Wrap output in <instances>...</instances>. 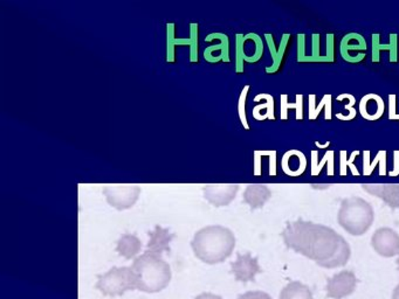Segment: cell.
<instances>
[{
  "mask_svg": "<svg viewBox=\"0 0 399 299\" xmlns=\"http://www.w3.org/2000/svg\"><path fill=\"white\" fill-rule=\"evenodd\" d=\"M281 236L287 248L306 256L322 268L345 267L352 256L345 238L323 224L299 219L288 222Z\"/></svg>",
  "mask_w": 399,
  "mask_h": 299,
  "instance_id": "6da1fadb",
  "label": "cell"
},
{
  "mask_svg": "<svg viewBox=\"0 0 399 299\" xmlns=\"http://www.w3.org/2000/svg\"><path fill=\"white\" fill-rule=\"evenodd\" d=\"M196 257L206 264H218L229 259L236 247V236L229 228L208 226L197 231L191 242Z\"/></svg>",
  "mask_w": 399,
  "mask_h": 299,
  "instance_id": "7a4b0ae2",
  "label": "cell"
},
{
  "mask_svg": "<svg viewBox=\"0 0 399 299\" xmlns=\"http://www.w3.org/2000/svg\"><path fill=\"white\" fill-rule=\"evenodd\" d=\"M131 268L136 276L137 290L143 293H160L170 283V265L157 254L144 252L133 261Z\"/></svg>",
  "mask_w": 399,
  "mask_h": 299,
  "instance_id": "3957f363",
  "label": "cell"
},
{
  "mask_svg": "<svg viewBox=\"0 0 399 299\" xmlns=\"http://www.w3.org/2000/svg\"><path fill=\"white\" fill-rule=\"evenodd\" d=\"M375 219L371 204L359 197H347L338 209V224L352 236H362L370 229Z\"/></svg>",
  "mask_w": 399,
  "mask_h": 299,
  "instance_id": "277c9868",
  "label": "cell"
},
{
  "mask_svg": "<svg viewBox=\"0 0 399 299\" xmlns=\"http://www.w3.org/2000/svg\"><path fill=\"white\" fill-rule=\"evenodd\" d=\"M96 289L105 296H122L126 291L137 290L136 276L131 267H114L109 271L99 276Z\"/></svg>",
  "mask_w": 399,
  "mask_h": 299,
  "instance_id": "5b68a950",
  "label": "cell"
},
{
  "mask_svg": "<svg viewBox=\"0 0 399 299\" xmlns=\"http://www.w3.org/2000/svg\"><path fill=\"white\" fill-rule=\"evenodd\" d=\"M103 194L112 207L117 211H124L136 204L141 187L138 185H106Z\"/></svg>",
  "mask_w": 399,
  "mask_h": 299,
  "instance_id": "8992f818",
  "label": "cell"
},
{
  "mask_svg": "<svg viewBox=\"0 0 399 299\" xmlns=\"http://www.w3.org/2000/svg\"><path fill=\"white\" fill-rule=\"evenodd\" d=\"M368 48L367 40L363 35L356 32H352L342 37L341 44H340V51L343 60L349 63H361L364 60L365 51Z\"/></svg>",
  "mask_w": 399,
  "mask_h": 299,
  "instance_id": "52a82bcc",
  "label": "cell"
},
{
  "mask_svg": "<svg viewBox=\"0 0 399 299\" xmlns=\"http://www.w3.org/2000/svg\"><path fill=\"white\" fill-rule=\"evenodd\" d=\"M371 245L375 252L383 257L399 255V234L391 228H379L372 235Z\"/></svg>",
  "mask_w": 399,
  "mask_h": 299,
  "instance_id": "ba28073f",
  "label": "cell"
},
{
  "mask_svg": "<svg viewBox=\"0 0 399 299\" xmlns=\"http://www.w3.org/2000/svg\"><path fill=\"white\" fill-rule=\"evenodd\" d=\"M357 279L355 274L349 270L338 272L328 279L327 295L329 298L342 299L350 296L355 291Z\"/></svg>",
  "mask_w": 399,
  "mask_h": 299,
  "instance_id": "9c48e42d",
  "label": "cell"
},
{
  "mask_svg": "<svg viewBox=\"0 0 399 299\" xmlns=\"http://www.w3.org/2000/svg\"><path fill=\"white\" fill-rule=\"evenodd\" d=\"M239 187L238 184L204 185L203 193L210 204L215 207H225L234 200Z\"/></svg>",
  "mask_w": 399,
  "mask_h": 299,
  "instance_id": "30bf717a",
  "label": "cell"
},
{
  "mask_svg": "<svg viewBox=\"0 0 399 299\" xmlns=\"http://www.w3.org/2000/svg\"><path fill=\"white\" fill-rule=\"evenodd\" d=\"M231 270L237 281L242 283L252 282L256 276L261 272L259 261L249 252L238 254L237 261L231 264Z\"/></svg>",
  "mask_w": 399,
  "mask_h": 299,
  "instance_id": "8fae6325",
  "label": "cell"
},
{
  "mask_svg": "<svg viewBox=\"0 0 399 299\" xmlns=\"http://www.w3.org/2000/svg\"><path fill=\"white\" fill-rule=\"evenodd\" d=\"M263 37H265L267 47L270 49V56H272V65L266 67L265 71H266L268 75L277 74L280 69H281V67H282L285 59H286L287 48H288V44H290L292 35H290V33L282 35V37H281V41H280L278 47L277 44H275V40H274L273 35L266 33Z\"/></svg>",
  "mask_w": 399,
  "mask_h": 299,
  "instance_id": "7c38bea8",
  "label": "cell"
},
{
  "mask_svg": "<svg viewBox=\"0 0 399 299\" xmlns=\"http://www.w3.org/2000/svg\"><path fill=\"white\" fill-rule=\"evenodd\" d=\"M307 157L300 150H290L282 156L281 169L290 178H297L307 170Z\"/></svg>",
  "mask_w": 399,
  "mask_h": 299,
  "instance_id": "4fadbf2b",
  "label": "cell"
},
{
  "mask_svg": "<svg viewBox=\"0 0 399 299\" xmlns=\"http://www.w3.org/2000/svg\"><path fill=\"white\" fill-rule=\"evenodd\" d=\"M213 40H218V44H212L210 47H206L203 51V58L205 61L212 63V60L215 58V51H219L220 59L222 62L230 63L231 56H230V37L225 33H210L205 37V42H211Z\"/></svg>",
  "mask_w": 399,
  "mask_h": 299,
  "instance_id": "5bb4252c",
  "label": "cell"
},
{
  "mask_svg": "<svg viewBox=\"0 0 399 299\" xmlns=\"http://www.w3.org/2000/svg\"><path fill=\"white\" fill-rule=\"evenodd\" d=\"M359 112L363 118L370 122L379 121L386 112V102L379 94H367L359 102Z\"/></svg>",
  "mask_w": 399,
  "mask_h": 299,
  "instance_id": "9a60e30c",
  "label": "cell"
},
{
  "mask_svg": "<svg viewBox=\"0 0 399 299\" xmlns=\"http://www.w3.org/2000/svg\"><path fill=\"white\" fill-rule=\"evenodd\" d=\"M362 187L367 193L379 197L389 207L399 208V184H363Z\"/></svg>",
  "mask_w": 399,
  "mask_h": 299,
  "instance_id": "2e32d148",
  "label": "cell"
},
{
  "mask_svg": "<svg viewBox=\"0 0 399 299\" xmlns=\"http://www.w3.org/2000/svg\"><path fill=\"white\" fill-rule=\"evenodd\" d=\"M389 51V61L393 63L398 62V35L391 33L389 35V44L381 42V35L374 33L371 41V59L372 62H381V51Z\"/></svg>",
  "mask_w": 399,
  "mask_h": 299,
  "instance_id": "e0dca14e",
  "label": "cell"
},
{
  "mask_svg": "<svg viewBox=\"0 0 399 299\" xmlns=\"http://www.w3.org/2000/svg\"><path fill=\"white\" fill-rule=\"evenodd\" d=\"M149 235H150V241L148 243L147 252L160 256L163 252H170V243L174 240V234L170 233L169 229L156 226Z\"/></svg>",
  "mask_w": 399,
  "mask_h": 299,
  "instance_id": "ac0fdd59",
  "label": "cell"
},
{
  "mask_svg": "<svg viewBox=\"0 0 399 299\" xmlns=\"http://www.w3.org/2000/svg\"><path fill=\"white\" fill-rule=\"evenodd\" d=\"M272 197V192L267 185L251 184L246 187L244 192V201L252 209L263 208Z\"/></svg>",
  "mask_w": 399,
  "mask_h": 299,
  "instance_id": "d6986e66",
  "label": "cell"
},
{
  "mask_svg": "<svg viewBox=\"0 0 399 299\" xmlns=\"http://www.w3.org/2000/svg\"><path fill=\"white\" fill-rule=\"evenodd\" d=\"M244 61L247 63H256L263 59L265 53V44L263 37L256 33H247L244 37Z\"/></svg>",
  "mask_w": 399,
  "mask_h": 299,
  "instance_id": "ffe728a7",
  "label": "cell"
},
{
  "mask_svg": "<svg viewBox=\"0 0 399 299\" xmlns=\"http://www.w3.org/2000/svg\"><path fill=\"white\" fill-rule=\"evenodd\" d=\"M261 99H265L266 102L258 104L253 108V118L258 122H263L266 119L274 121L275 119V101H274L273 96L270 94H258L253 101L256 103L260 102Z\"/></svg>",
  "mask_w": 399,
  "mask_h": 299,
  "instance_id": "44dd1931",
  "label": "cell"
},
{
  "mask_svg": "<svg viewBox=\"0 0 399 299\" xmlns=\"http://www.w3.org/2000/svg\"><path fill=\"white\" fill-rule=\"evenodd\" d=\"M327 166L328 177H334L335 174V151L327 150L324 153L323 159L318 161V151L313 150L311 152V174L313 177H318L323 167Z\"/></svg>",
  "mask_w": 399,
  "mask_h": 299,
  "instance_id": "7402d4cb",
  "label": "cell"
},
{
  "mask_svg": "<svg viewBox=\"0 0 399 299\" xmlns=\"http://www.w3.org/2000/svg\"><path fill=\"white\" fill-rule=\"evenodd\" d=\"M370 157L371 152L369 150L363 151V176L364 177H370L374 171H375L377 165H379V176L381 177H386L388 174L386 171V158H388V152L386 150H381L379 152L376 154L375 159L370 161Z\"/></svg>",
  "mask_w": 399,
  "mask_h": 299,
  "instance_id": "603a6c76",
  "label": "cell"
},
{
  "mask_svg": "<svg viewBox=\"0 0 399 299\" xmlns=\"http://www.w3.org/2000/svg\"><path fill=\"white\" fill-rule=\"evenodd\" d=\"M309 111H308V118L311 121L318 119L322 110L324 109V119L330 121L333 118V96L330 94H326L322 97L318 106H316V95L311 94L309 95Z\"/></svg>",
  "mask_w": 399,
  "mask_h": 299,
  "instance_id": "cb8c5ba5",
  "label": "cell"
},
{
  "mask_svg": "<svg viewBox=\"0 0 399 299\" xmlns=\"http://www.w3.org/2000/svg\"><path fill=\"white\" fill-rule=\"evenodd\" d=\"M142 242L136 235L126 234L117 241V252L124 259L131 260L140 254Z\"/></svg>",
  "mask_w": 399,
  "mask_h": 299,
  "instance_id": "d4e9b609",
  "label": "cell"
},
{
  "mask_svg": "<svg viewBox=\"0 0 399 299\" xmlns=\"http://www.w3.org/2000/svg\"><path fill=\"white\" fill-rule=\"evenodd\" d=\"M188 46V37H176V24L167 23V62L174 63L176 62V48Z\"/></svg>",
  "mask_w": 399,
  "mask_h": 299,
  "instance_id": "484cf974",
  "label": "cell"
},
{
  "mask_svg": "<svg viewBox=\"0 0 399 299\" xmlns=\"http://www.w3.org/2000/svg\"><path fill=\"white\" fill-rule=\"evenodd\" d=\"M280 118L282 121H288V111L290 109L295 110V119L301 121L304 118V95L297 94L295 96V102H288V95L282 94L280 96Z\"/></svg>",
  "mask_w": 399,
  "mask_h": 299,
  "instance_id": "4316f807",
  "label": "cell"
},
{
  "mask_svg": "<svg viewBox=\"0 0 399 299\" xmlns=\"http://www.w3.org/2000/svg\"><path fill=\"white\" fill-rule=\"evenodd\" d=\"M280 299H313V293L301 282H290L281 291Z\"/></svg>",
  "mask_w": 399,
  "mask_h": 299,
  "instance_id": "83f0119b",
  "label": "cell"
},
{
  "mask_svg": "<svg viewBox=\"0 0 399 299\" xmlns=\"http://www.w3.org/2000/svg\"><path fill=\"white\" fill-rule=\"evenodd\" d=\"M361 154L359 150L352 151V156H348V151L347 150H341L340 151V174L342 177H347L348 176V169L352 171V174L354 177H359L361 176L359 169L355 165L356 157Z\"/></svg>",
  "mask_w": 399,
  "mask_h": 299,
  "instance_id": "f1b7e54d",
  "label": "cell"
},
{
  "mask_svg": "<svg viewBox=\"0 0 399 299\" xmlns=\"http://www.w3.org/2000/svg\"><path fill=\"white\" fill-rule=\"evenodd\" d=\"M330 63L327 56L321 51V35H311V55H306L301 63Z\"/></svg>",
  "mask_w": 399,
  "mask_h": 299,
  "instance_id": "f546056e",
  "label": "cell"
},
{
  "mask_svg": "<svg viewBox=\"0 0 399 299\" xmlns=\"http://www.w3.org/2000/svg\"><path fill=\"white\" fill-rule=\"evenodd\" d=\"M190 37H188V47L190 48V62L199 63V24H190Z\"/></svg>",
  "mask_w": 399,
  "mask_h": 299,
  "instance_id": "4dcf8cb0",
  "label": "cell"
},
{
  "mask_svg": "<svg viewBox=\"0 0 399 299\" xmlns=\"http://www.w3.org/2000/svg\"><path fill=\"white\" fill-rule=\"evenodd\" d=\"M249 89H251V85H246L245 87L242 88V92H240L239 99H238V116H239L242 126H244V129H245L246 131H249V129H251V126H249V119H247V114H246V101H247Z\"/></svg>",
  "mask_w": 399,
  "mask_h": 299,
  "instance_id": "1f68e13d",
  "label": "cell"
},
{
  "mask_svg": "<svg viewBox=\"0 0 399 299\" xmlns=\"http://www.w3.org/2000/svg\"><path fill=\"white\" fill-rule=\"evenodd\" d=\"M342 96L345 97V99H348L349 102L345 106V110L348 111V115L345 116L343 114L338 112V114H336V117L342 122H350L352 119H355L356 116H357V110L355 108L357 101H356L355 96L352 95V94H342Z\"/></svg>",
  "mask_w": 399,
  "mask_h": 299,
  "instance_id": "d6a6232c",
  "label": "cell"
},
{
  "mask_svg": "<svg viewBox=\"0 0 399 299\" xmlns=\"http://www.w3.org/2000/svg\"><path fill=\"white\" fill-rule=\"evenodd\" d=\"M244 37L245 35H236V73L237 74H242L245 72V61H244V56H245V53H244Z\"/></svg>",
  "mask_w": 399,
  "mask_h": 299,
  "instance_id": "836d02e7",
  "label": "cell"
},
{
  "mask_svg": "<svg viewBox=\"0 0 399 299\" xmlns=\"http://www.w3.org/2000/svg\"><path fill=\"white\" fill-rule=\"evenodd\" d=\"M306 55V35L300 33L297 35V61H302Z\"/></svg>",
  "mask_w": 399,
  "mask_h": 299,
  "instance_id": "e575fe53",
  "label": "cell"
},
{
  "mask_svg": "<svg viewBox=\"0 0 399 299\" xmlns=\"http://www.w3.org/2000/svg\"><path fill=\"white\" fill-rule=\"evenodd\" d=\"M268 158H270V171H268V174H270V177H275L278 174L277 150H268Z\"/></svg>",
  "mask_w": 399,
  "mask_h": 299,
  "instance_id": "d590c367",
  "label": "cell"
},
{
  "mask_svg": "<svg viewBox=\"0 0 399 299\" xmlns=\"http://www.w3.org/2000/svg\"><path fill=\"white\" fill-rule=\"evenodd\" d=\"M254 170H253V174L256 177H260L263 174V163H261V158H263V154L260 153V150H256L254 151Z\"/></svg>",
  "mask_w": 399,
  "mask_h": 299,
  "instance_id": "8d00e7d4",
  "label": "cell"
},
{
  "mask_svg": "<svg viewBox=\"0 0 399 299\" xmlns=\"http://www.w3.org/2000/svg\"><path fill=\"white\" fill-rule=\"evenodd\" d=\"M397 95L390 94L389 95V119L390 121H399V114H397Z\"/></svg>",
  "mask_w": 399,
  "mask_h": 299,
  "instance_id": "74e56055",
  "label": "cell"
},
{
  "mask_svg": "<svg viewBox=\"0 0 399 299\" xmlns=\"http://www.w3.org/2000/svg\"><path fill=\"white\" fill-rule=\"evenodd\" d=\"M238 299H272V297L263 291H249L238 297Z\"/></svg>",
  "mask_w": 399,
  "mask_h": 299,
  "instance_id": "f35d334b",
  "label": "cell"
},
{
  "mask_svg": "<svg viewBox=\"0 0 399 299\" xmlns=\"http://www.w3.org/2000/svg\"><path fill=\"white\" fill-rule=\"evenodd\" d=\"M389 177H399V150L393 151V169L390 171Z\"/></svg>",
  "mask_w": 399,
  "mask_h": 299,
  "instance_id": "ab89813d",
  "label": "cell"
},
{
  "mask_svg": "<svg viewBox=\"0 0 399 299\" xmlns=\"http://www.w3.org/2000/svg\"><path fill=\"white\" fill-rule=\"evenodd\" d=\"M195 299H222V297L218 296V295H215V293H201L199 296L196 297Z\"/></svg>",
  "mask_w": 399,
  "mask_h": 299,
  "instance_id": "60d3db41",
  "label": "cell"
},
{
  "mask_svg": "<svg viewBox=\"0 0 399 299\" xmlns=\"http://www.w3.org/2000/svg\"><path fill=\"white\" fill-rule=\"evenodd\" d=\"M314 144L320 150L328 149V147H330V142L329 140H327L324 144H321L318 140H315Z\"/></svg>",
  "mask_w": 399,
  "mask_h": 299,
  "instance_id": "b9f144b4",
  "label": "cell"
},
{
  "mask_svg": "<svg viewBox=\"0 0 399 299\" xmlns=\"http://www.w3.org/2000/svg\"><path fill=\"white\" fill-rule=\"evenodd\" d=\"M331 185H311L314 190H328Z\"/></svg>",
  "mask_w": 399,
  "mask_h": 299,
  "instance_id": "7bdbcfd3",
  "label": "cell"
},
{
  "mask_svg": "<svg viewBox=\"0 0 399 299\" xmlns=\"http://www.w3.org/2000/svg\"><path fill=\"white\" fill-rule=\"evenodd\" d=\"M393 299H399V284L396 286L395 291H393Z\"/></svg>",
  "mask_w": 399,
  "mask_h": 299,
  "instance_id": "ee69618b",
  "label": "cell"
},
{
  "mask_svg": "<svg viewBox=\"0 0 399 299\" xmlns=\"http://www.w3.org/2000/svg\"><path fill=\"white\" fill-rule=\"evenodd\" d=\"M397 264H398V268H399V259L397 260Z\"/></svg>",
  "mask_w": 399,
  "mask_h": 299,
  "instance_id": "f6af8a7d",
  "label": "cell"
}]
</instances>
